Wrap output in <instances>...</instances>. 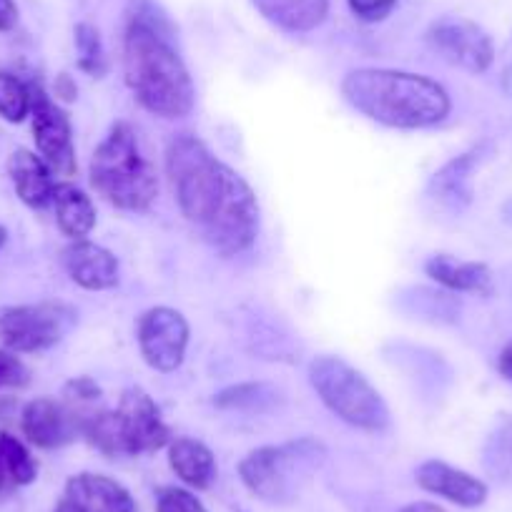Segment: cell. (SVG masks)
Listing matches in <instances>:
<instances>
[{
  "label": "cell",
  "mask_w": 512,
  "mask_h": 512,
  "mask_svg": "<svg viewBox=\"0 0 512 512\" xmlns=\"http://www.w3.org/2000/svg\"><path fill=\"white\" fill-rule=\"evenodd\" d=\"M166 174L181 214L221 256H236L254 244L259 231L256 194L204 141L191 134L176 136L166 151Z\"/></svg>",
  "instance_id": "1"
},
{
  "label": "cell",
  "mask_w": 512,
  "mask_h": 512,
  "mask_svg": "<svg viewBox=\"0 0 512 512\" xmlns=\"http://www.w3.org/2000/svg\"><path fill=\"white\" fill-rule=\"evenodd\" d=\"M123 73L136 101L159 118H184L194 108V81L171 46L161 18L144 0L134 3L123 36Z\"/></svg>",
  "instance_id": "2"
},
{
  "label": "cell",
  "mask_w": 512,
  "mask_h": 512,
  "mask_svg": "<svg viewBox=\"0 0 512 512\" xmlns=\"http://www.w3.org/2000/svg\"><path fill=\"white\" fill-rule=\"evenodd\" d=\"M354 111L387 128H430L450 116V96L437 81L390 68H357L342 81Z\"/></svg>",
  "instance_id": "3"
},
{
  "label": "cell",
  "mask_w": 512,
  "mask_h": 512,
  "mask_svg": "<svg viewBox=\"0 0 512 512\" xmlns=\"http://www.w3.org/2000/svg\"><path fill=\"white\" fill-rule=\"evenodd\" d=\"M91 184L108 204L123 211H146L159 194V176L141 156L128 123H116L91 159Z\"/></svg>",
  "instance_id": "4"
},
{
  "label": "cell",
  "mask_w": 512,
  "mask_h": 512,
  "mask_svg": "<svg viewBox=\"0 0 512 512\" xmlns=\"http://www.w3.org/2000/svg\"><path fill=\"white\" fill-rule=\"evenodd\" d=\"M81 435L106 457L146 455L171 442L161 410L139 387L123 392L118 410L88 415Z\"/></svg>",
  "instance_id": "5"
},
{
  "label": "cell",
  "mask_w": 512,
  "mask_h": 512,
  "mask_svg": "<svg viewBox=\"0 0 512 512\" xmlns=\"http://www.w3.org/2000/svg\"><path fill=\"white\" fill-rule=\"evenodd\" d=\"M324 457L327 452L314 440L259 447L239 462V475L251 495L274 505H287L297 500L304 482L319 470Z\"/></svg>",
  "instance_id": "6"
},
{
  "label": "cell",
  "mask_w": 512,
  "mask_h": 512,
  "mask_svg": "<svg viewBox=\"0 0 512 512\" xmlns=\"http://www.w3.org/2000/svg\"><path fill=\"white\" fill-rule=\"evenodd\" d=\"M309 382L319 400L347 425L379 432L390 425V407L372 382L342 357L322 354L309 364Z\"/></svg>",
  "instance_id": "7"
},
{
  "label": "cell",
  "mask_w": 512,
  "mask_h": 512,
  "mask_svg": "<svg viewBox=\"0 0 512 512\" xmlns=\"http://www.w3.org/2000/svg\"><path fill=\"white\" fill-rule=\"evenodd\" d=\"M73 327H76V312L61 302L26 304L0 314V339L13 352L51 349Z\"/></svg>",
  "instance_id": "8"
},
{
  "label": "cell",
  "mask_w": 512,
  "mask_h": 512,
  "mask_svg": "<svg viewBox=\"0 0 512 512\" xmlns=\"http://www.w3.org/2000/svg\"><path fill=\"white\" fill-rule=\"evenodd\" d=\"M191 329L184 314L171 307H154L141 314L136 339H139L141 357L156 372H174L184 364L189 347Z\"/></svg>",
  "instance_id": "9"
},
{
  "label": "cell",
  "mask_w": 512,
  "mask_h": 512,
  "mask_svg": "<svg viewBox=\"0 0 512 512\" xmlns=\"http://www.w3.org/2000/svg\"><path fill=\"white\" fill-rule=\"evenodd\" d=\"M31 116L33 139L38 154L46 161L48 169L58 176L76 174V149H73V128L66 111L43 91L41 86H31Z\"/></svg>",
  "instance_id": "10"
},
{
  "label": "cell",
  "mask_w": 512,
  "mask_h": 512,
  "mask_svg": "<svg viewBox=\"0 0 512 512\" xmlns=\"http://www.w3.org/2000/svg\"><path fill=\"white\" fill-rule=\"evenodd\" d=\"M427 43L447 63L470 73H485L495 58L492 38L475 21L462 16H445L432 23Z\"/></svg>",
  "instance_id": "11"
},
{
  "label": "cell",
  "mask_w": 512,
  "mask_h": 512,
  "mask_svg": "<svg viewBox=\"0 0 512 512\" xmlns=\"http://www.w3.org/2000/svg\"><path fill=\"white\" fill-rule=\"evenodd\" d=\"M86 417L78 410H73L66 400L58 402L51 397H38L28 402L23 410V435L28 442L41 450H58L76 440L83 432Z\"/></svg>",
  "instance_id": "12"
},
{
  "label": "cell",
  "mask_w": 512,
  "mask_h": 512,
  "mask_svg": "<svg viewBox=\"0 0 512 512\" xmlns=\"http://www.w3.org/2000/svg\"><path fill=\"white\" fill-rule=\"evenodd\" d=\"M73 512H136V500L121 482L81 472L66 482L63 500Z\"/></svg>",
  "instance_id": "13"
},
{
  "label": "cell",
  "mask_w": 512,
  "mask_h": 512,
  "mask_svg": "<svg viewBox=\"0 0 512 512\" xmlns=\"http://www.w3.org/2000/svg\"><path fill=\"white\" fill-rule=\"evenodd\" d=\"M63 267L68 277L88 292H106L118 284V259L93 241H73L63 251Z\"/></svg>",
  "instance_id": "14"
},
{
  "label": "cell",
  "mask_w": 512,
  "mask_h": 512,
  "mask_svg": "<svg viewBox=\"0 0 512 512\" xmlns=\"http://www.w3.org/2000/svg\"><path fill=\"white\" fill-rule=\"evenodd\" d=\"M417 485L422 490L440 495L460 507H480L487 500V485L470 472L447 465L442 460H427L417 467Z\"/></svg>",
  "instance_id": "15"
},
{
  "label": "cell",
  "mask_w": 512,
  "mask_h": 512,
  "mask_svg": "<svg viewBox=\"0 0 512 512\" xmlns=\"http://www.w3.org/2000/svg\"><path fill=\"white\" fill-rule=\"evenodd\" d=\"M8 174H11L16 194L21 196L23 204L33 206V209H43L46 204H51L56 184L51 179L53 171L48 169L41 156L28 149L13 151L11 161H8Z\"/></svg>",
  "instance_id": "16"
},
{
  "label": "cell",
  "mask_w": 512,
  "mask_h": 512,
  "mask_svg": "<svg viewBox=\"0 0 512 512\" xmlns=\"http://www.w3.org/2000/svg\"><path fill=\"white\" fill-rule=\"evenodd\" d=\"M169 465L176 477L194 490H209L219 475L214 452L194 437H176L169 442Z\"/></svg>",
  "instance_id": "17"
},
{
  "label": "cell",
  "mask_w": 512,
  "mask_h": 512,
  "mask_svg": "<svg viewBox=\"0 0 512 512\" xmlns=\"http://www.w3.org/2000/svg\"><path fill=\"white\" fill-rule=\"evenodd\" d=\"M425 272L432 282L442 284L452 292L467 294H490L492 272L482 262H462L450 254H435L427 259Z\"/></svg>",
  "instance_id": "18"
},
{
  "label": "cell",
  "mask_w": 512,
  "mask_h": 512,
  "mask_svg": "<svg viewBox=\"0 0 512 512\" xmlns=\"http://www.w3.org/2000/svg\"><path fill=\"white\" fill-rule=\"evenodd\" d=\"M272 26L287 33H309L322 26L329 0H251Z\"/></svg>",
  "instance_id": "19"
},
{
  "label": "cell",
  "mask_w": 512,
  "mask_h": 512,
  "mask_svg": "<svg viewBox=\"0 0 512 512\" xmlns=\"http://www.w3.org/2000/svg\"><path fill=\"white\" fill-rule=\"evenodd\" d=\"M480 161V151L457 156L440 169L430 184V196L450 211H462L472 201V171Z\"/></svg>",
  "instance_id": "20"
},
{
  "label": "cell",
  "mask_w": 512,
  "mask_h": 512,
  "mask_svg": "<svg viewBox=\"0 0 512 512\" xmlns=\"http://www.w3.org/2000/svg\"><path fill=\"white\" fill-rule=\"evenodd\" d=\"M53 206H56V221L63 234L73 241L86 239L96 226V206L73 184H56L53 189Z\"/></svg>",
  "instance_id": "21"
},
{
  "label": "cell",
  "mask_w": 512,
  "mask_h": 512,
  "mask_svg": "<svg viewBox=\"0 0 512 512\" xmlns=\"http://www.w3.org/2000/svg\"><path fill=\"white\" fill-rule=\"evenodd\" d=\"M279 402V392L269 384H239L224 390L216 397V405L224 410H246V412H267Z\"/></svg>",
  "instance_id": "22"
},
{
  "label": "cell",
  "mask_w": 512,
  "mask_h": 512,
  "mask_svg": "<svg viewBox=\"0 0 512 512\" xmlns=\"http://www.w3.org/2000/svg\"><path fill=\"white\" fill-rule=\"evenodd\" d=\"M0 460L6 465L8 475L16 482V487L31 485L38 475V465L31 457V452L26 450L21 440H16L13 435L0 432Z\"/></svg>",
  "instance_id": "23"
},
{
  "label": "cell",
  "mask_w": 512,
  "mask_h": 512,
  "mask_svg": "<svg viewBox=\"0 0 512 512\" xmlns=\"http://www.w3.org/2000/svg\"><path fill=\"white\" fill-rule=\"evenodd\" d=\"M73 38H76V51H78V68L86 71L88 76L101 78L106 73V51H103V41L98 28H93L91 23H78L76 31H73Z\"/></svg>",
  "instance_id": "24"
},
{
  "label": "cell",
  "mask_w": 512,
  "mask_h": 512,
  "mask_svg": "<svg viewBox=\"0 0 512 512\" xmlns=\"http://www.w3.org/2000/svg\"><path fill=\"white\" fill-rule=\"evenodd\" d=\"M31 113V86L13 73L0 71V116L21 123Z\"/></svg>",
  "instance_id": "25"
},
{
  "label": "cell",
  "mask_w": 512,
  "mask_h": 512,
  "mask_svg": "<svg viewBox=\"0 0 512 512\" xmlns=\"http://www.w3.org/2000/svg\"><path fill=\"white\" fill-rule=\"evenodd\" d=\"M156 512H209L194 492L184 487H164L156 495Z\"/></svg>",
  "instance_id": "26"
},
{
  "label": "cell",
  "mask_w": 512,
  "mask_h": 512,
  "mask_svg": "<svg viewBox=\"0 0 512 512\" xmlns=\"http://www.w3.org/2000/svg\"><path fill=\"white\" fill-rule=\"evenodd\" d=\"M347 3L354 18H359L364 23H379L395 11L400 0H347Z\"/></svg>",
  "instance_id": "27"
},
{
  "label": "cell",
  "mask_w": 512,
  "mask_h": 512,
  "mask_svg": "<svg viewBox=\"0 0 512 512\" xmlns=\"http://www.w3.org/2000/svg\"><path fill=\"white\" fill-rule=\"evenodd\" d=\"M63 397H66V402L73 407V410H78L83 415L81 405H86V402L101 400V387H98L93 379L78 377V379H71V382L66 384V392H63ZM83 417H86V415H83Z\"/></svg>",
  "instance_id": "28"
},
{
  "label": "cell",
  "mask_w": 512,
  "mask_h": 512,
  "mask_svg": "<svg viewBox=\"0 0 512 512\" xmlns=\"http://www.w3.org/2000/svg\"><path fill=\"white\" fill-rule=\"evenodd\" d=\"M26 382V364L18 357H13L11 352H3V349H0V390H6V387H23Z\"/></svg>",
  "instance_id": "29"
},
{
  "label": "cell",
  "mask_w": 512,
  "mask_h": 512,
  "mask_svg": "<svg viewBox=\"0 0 512 512\" xmlns=\"http://www.w3.org/2000/svg\"><path fill=\"white\" fill-rule=\"evenodd\" d=\"M18 23V8L13 0H0V31H11Z\"/></svg>",
  "instance_id": "30"
},
{
  "label": "cell",
  "mask_w": 512,
  "mask_h": 512,
  "mask_svg": "<svg viewBox=\"0 0 512 512\" xmlns=\"http://www.w3.org/2000/svg\"><path fill=\"white\" fill-rule=\"evenodd\" d=\"M56 96H61L63 101H73L76 98V83L71 81V76L61 73L56 81Z\"/></svg>",
  "instance_id": "31"
},
{
  "label": "cell",
  "mask_w": 512,
  "mask_h": 512,
  "mask_svg": "<svg viewBox=\"0 0 512 512\" xmlns=\"http://www.w3.org/2000/svg\"><path fill=\"white\" fill-rule=\"evenodd\" d=\"M497 369H500L502 377L510 379V382H512V342L507 344V347L500 352V359H497Z\"/></svg>",
  "instance_id": "32"
},
{
  "label": "cell",
  "mask_w": 512,
  "mask_h": 512,
  "mask_svg": "<svg viewBox=\"0 0 512 512\" xmlns=\"http://www.w3.org/2000/svg\"><path fill=\"white\" fill-rule=\"evenodd\" d=\"M397 512H447V510L445 507L435 505V502H410V505H405Z\"/></svg>",
  "instance_id": "33"
},
{
  "label": "cell",
  "mask_w": 512,
  "mask_h": 512,
  "mask_svg": "<svg viewBox=\"0 0 512 512\" xmlns=\"http://www.w3.org/2000/svg\"><path fill=\"white\" fill-rule=\"evenodd\" d=\"M13 490H16V482L11 480L6 465H3V460H0V500H3L6 495H11Z\"/></svg>",
  "instance_id": "34"
},
{
  "label": "cell",
  "mask_w": 512,
  "mask_h": 512,
  "mask_svg": "<svg viewBox=\"0 0 512 512\" xmlns=\"http://www.w3.org/2000/svg\"><path fill=\"white\" fill-rule=\"evenodd\" d=\"M505 91L512 93V68L510 71H505Z\"/></svg>",
  "instance_id": "35"
},
{
  "label": "cell",
  "mask_w": 512,
  "mask_h": 512,
  "mask_svg": "<svg viewBox=\"0 0 512 512\" xmlns=\"http://www.w3.org/2000/svg\"><path fill=\"white\" fill-rule=\"evenodd\" d=\"M6 239H8V231L3 229V226H0V249H3V244H6Z\"/></svg>",
  "instance_id": "36"
},
{
  "label": "cell",
  "mask_w": 512,
  "mask_h": 512,
  "mask_svg": "<svg viewBox=\"0 0 512 512\" xmlns=\"http://www.w3.org/2000/svg\"><path fill=\"white\" fill-rule=\"evenodd\" d=\"M56 512H73V510H71V507H68V505H66V502H61V505H58V507H56Z\"/></svg>",
  "instance_id": "37"
}]
</instances>
